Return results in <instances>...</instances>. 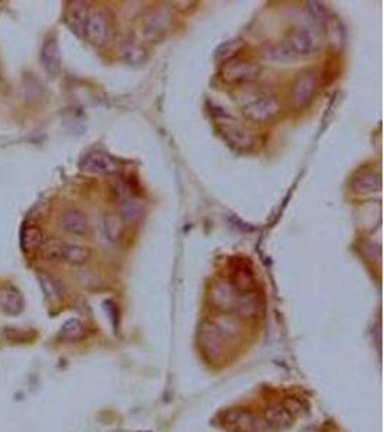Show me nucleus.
<instances>
[{
	"label": "nucleus",
	"instance_id": "6ab92c4d",
	"mask_svg": "<svg viewBox=\"0 0 384 432\" xmlns=\"http://www.w3.org/2000/svg\"><path fill=\"white\" fill-rule=\"evenodd\" d=\"M45 242V237L40 228L35 225H29L26 228H24L22 231V237H20V246L24 249L25 253H33L36 249H39L42 246V244Z\"/></svg>",
	"mask_w": 384,
	"mask_h": 432
},
{
	"label": "nucleus",
	"instance_id": "ddd939ff",
	"mask_svg": "<svg viewBox=\"0 0 384 432\" xmlns=\"http://www.w3.org/2000/svg\"><path fill=\"white\" fill-rule=\"evenodd\" d=\"M62 228L72 235L84 237L89 231L88 218L78 209H68L61 216Z\"/></svg>",
	"mask_w": 384,
	"mask_h": 432
},
{
	"label": "nucleus",
	"instance_id": "b1692460",
	"mask_svg": "<svg viewBox=\"0 0 384 432\" xmlns=\"http://www.w3.org/2000/svg\"><path fill=\"white\" fill-rule=\"evenodd\" d=\"M104 231L108 239L117 241L121 238L123 234V225L117 216L107 215L104 219Z\"/></svg>",
	"mask_w": 384,
	"mask_h": 432
},
{
	"label": "nucleus",
	"instance_id": "aec40b11",
	"mask_svg": "<svg viewBox=\"0 0 384 432\" xmlns=\"http://www.w3.org/2000/svg\"><path fill=\"white\" fill-rule=\"evenodd\" d=\"M380 186H381L380 174L374 173V172L361 173L353 181V189L357 193H361V195H367V193L377 192V191H380Z\"/></svg>",
	"mask_w": 384,
	"mask_h": 432
},
{
	"label": "nucleus",
	"instance_id": "a211bd4d",
	"mask_svg": "<svg viewBox=\"0 0 384 432\" xmlns=\"http://www.w3.org/2000/svg\"><path fill=\"white\" fill-rule=\"evenodd\" d=\"M235 308L245 318H255L261 310L259 297L254 291L246 292V294H239Z\"/></svg>",
	"mask_w": 384,
	"mask_h": 432
},
{
	"label": "nucleus",
	"instance_id": "cd10ccee",
	"mask_svg": "<svg viewBox=\"0 0 384 432\" xmlns=\"http://www.w3.org/2000/svg\"><path fill=\"white\" fill-rule=\"evenodd\" d=\"M123 52L130 64H141L146 59V51L137 45H127Z\"/></svg>",
	"mask_w": 384,
	"mask_h": 432
},
{
	"label": "nucleus",
	"instance_id": "423d86ee",
	"mask_svg": "<svg viewBox=\"0 0 384 432\" xmlns=\"http://www.w3.org/2000/svg\"><path fill=\"white\" fill-rule=\"evenodd\" d=\"M111 32L109 17L105 10L94 9L88 13L84 36L94 45H102L108 40Z\"/></svg>",
	"mask_w": 384,
	"mask_h": 432
},
{
	"label": "nucleus",
	"instance_id": "f8f14e48",
	"mask_svg": "<svg viewBox=\"0 0 384 432\" xmlns=\"http://www.w3.org/2000/svg\"><path fill=\"white\" fill-rule=\"evenodd\" d=\"M238 297H239V292H236V290L231 285V283H223V281L216 283L210 294L212 303L223 311L233 310Z\"/></svg>",
	"mask_w": 384,
	"mask_h": 432
},
{
	"label": "nucleus",
	"instance_id": "bb28decb",
	"mask_svg": "<svg viewBox=\"0 0 384 432\" xmlns=\"http://www.w3.org/2000/svg\"><path fill=\"white\" fill-rule=\"evenodd\" d=\"M39 281H40V285L45 291V294L48 295V297L51 299H58L59 297V285L56 284V281L47 276V274H39Z\"/></svg>",
	"mask_w": 384,
	"mask_h": 432
},
{
	"label": "nucleus",
	"instance_id": "393cba45",
	"mask_svg": "<svg viewBox=\"0 0 384 432\" xmlns=\"http://www.w3.org/2000/svg\"><path fill=\"white\" fill-rule=\"evenodd\" d=\"M308 12L312 16V19L320 25H328L331 22L328 9L320 2H308Z\"/></svg>",
	"mask_w": 384,
	"mask_h": 432
},
{
	"label": "nucleus",
	"instance_id": "39448f33",
	"mask_svg": "<svg viewBox=\"0 0 384 432\" xmlns=\"http://www.w3.org/2000/svg\"><path fill=\"white\" fill-rule=\"evenodd\" d=\"M173 15L167 8H155L148 10L141 20V32L148 40L162 39L171 27Z\"/></svg>",
	"mask_w": 384,
	"mask_h": 432
},
{
	"label": "nucleus",
	"instance_id": "20e7f679",
	"mask_svg": "<svg viewBox=\"0 0 384 432\" xmlns=\"http://www.w3.org/2000/svg\"><path fill=\"white\" fill-rule=\"evenodd\" d=\"M320 47V39L311 28L300 27L289 32L286 48L293 57H311Z\"/></svg>",
	"mask_w": 384,
	"mask_h": 432
},
{
	"label": "nucleus",
	"instance_id": "412c9836",
	"mask_svg": "<svg viewBox=\"0 0 384 432\" xmlns=\"http://www.w3.org/2000/svg\"><path fill=\"white\" fill-rule=\"evenodd\" d=\"M0 306L8 314H19L24 310V299L17 290L9 287L0 292Z\"/></svg>",
	"mask_w": 384,
	"mask_h": 432
},
{
	"label": "nucleus",
	"instance_id": "1a4fd4ad",
	"mask_svg": "<svg viewBox=\"0 0 384 432\" xmlns=\"http://www.w3.org/2000/svg\"><path fill=\"white\" fill-rule=\"evenodd\" d=\"M231 285L239 294L252 292L255 290L256 278H255V274H254L252 267L249 265V262L239 261V258L232 261Z\"/></svg>",
	"mask_w": 384,
	"mask_h": 432
},
{
	"label": "nucleus",
	"instance_id": "f257e3e1",
	"mask_svg": "<svg viewBox=\"0 0 384 432\" xmlns=\"http://www.w3.org/2000/svg\"><path fill=\"white\" fill-rule=\"evenodd\" d=\"M262 74V66L251 59L231 58L222 68V80L228 84L242 85L258 80Z\"/></svg>",
	"mask_w": 384,
	"mask_h": 432
},
{
	"label": "nucleus",
	"instance_id": "6e6552de",
	"mask_svg": "<svg viewBox=\"0 0 384 432\" xmlns=\"http://www.w3.org/2000/svg\"><path fill=\"white\" fill-rule=\"evenodd\" d=\"M224 424L236 432H269L270 429L263 419H258L251 412L242 409H233L226 414Z\"/></svg>",
	"mask_w": 384,
	"mask_h": 432
},
{
	"label": "nucleus",
	"instance_id": "2eb2a0df",
	"mask_svg": "<svg viewBox=\"0 0 384 432\" xmlns=\"http://www.w3.org/2000/svg\"><path fill=\"white\" fill-rule=\"evenodd\" d=\"M118 193V209H120V215L121 218H124L125 221H139L143 216V204L141 202L134 198L132 195L127 193L125 191H117Z\"/></svg>",
	"mask_w": 384,
	"mask_h": 432
},
{
	"label": "nucleus",
	"instance_id": "4be33fe9",
	"mask_svg": "<svg viewBox=\"0 0 384 432\" xmlns=\"http://www.w3.org/2000/svg\"><path fill=\"white\" fill-rule=\"evenodd\" d=\"M89 258H91V249H89L88 246L66 242L63 261L70 262L72 265H81V264H85Z\"/></svg>",
	"mask_w": 384,
	"mask_h": 432
},
{
	"label": "nucleus",
	"instance_id": "9b49d317",
	"mask_svg": "<svg viewBox=\"0 0 384 432\" xmlns=\"http://www.w3.org/2000/svg\"><path fill=\"white\" fill-rule=\"evenodd\" d=\"M222 134L236 149H249L254 144L252 134L232 120H224L222 123Z\"/></svg>",
	"mask_w": 384,
	"mask_h": 432
},
{
	"label": "nucleus",
	"instance_id": "7ed1b4c3",
	"mask_svg": "<svg viewBox=\"0 0 384 432\" xmlns=\"http://www.w3.org/2000/svg\"><path fill=\"white\" fill-rule=\"evenodd\" d=\"M281 111L279 101L274 96H259L243 107V114L254 123H268L275 119Z\"/></svg>",
	"mask_w": 384,
	"mask_h": 432
},
{
	"label": "nucleus",
	"instance_id": "dca6fc26",
	"mask_svg": "<svg viewBox=\"0 0 384 432\" xmlns=\"http://www.w3.org/2000/svg\"><path fill=\"white\" fill-rule=\"evenodd\" d=\"M88 6L85 2H71L66 12V24L77 35H84L88 19Z\"/></svg>",
	"mask_w": 384,
	"mask_h": 432
},
{
	"label": "nucleus",
	"instance_id": "f03ea898",
	"mask_svg": "<svg viewBox=\"0 0 384 432\" xmlns=\"http://www.w3.org/2000/svg\"><path fill=\"white\" fill-rule=\"evenodd\" d=\"M318 89V77L314 71L301 73L291 87V104L293 108L304 110L312 101Z\"/></svg>",
	"mask_w": 384,
	"mask_h": 432
},
{
	"label": "nucleus",
	"instance_id": "5701e85b",
	"mask_svg": "<svg viewBox=\"0 0 384 432\" xmlns=\"http://www.w3.org/2000/svg\"><path fill=\"white\" fill-rule=\"evenodd\" d=\"M66 242L61 239H48L42 244L39 248L40 255L43 260L47 261H58L63 260V253H65Z\"/></svg>",
	"mask_w": 384,
	"mask_h": 432
},
{
	"label": "nucleus",
	"instance_id": "4468645a",
	"mask_svg": "<svg viewBox=\"0 0 384 432\" xmlns=\"http://www.w3.org/2000/svg\"><path fill=\"white\" fill-rule=\"evenodd\" d=\"M40 59L51 75H56L61 70V50L56 38H48L45 40L42 52H40Z\"/></svg>",
	"mask_w": 384,
	"mask_h": 432
},
{
	"label": "nucleus",
	"instance_id": "c85d7f7f",
	"mask_svg": "<svg viewBox=\"0 0 384 432\" xmlns=\"http://www.w3.org/2000/svg\"><path fill=\"white\" fill-rule=\"evenodd\" d=\"M284 406L288 409V411H289L292 415H295V414L301 412V411H302V408H304L302 402H301L300 399H297V398H289V399H286V401L284 402Z\"/></svg>",
	"mask_w": 384,
	"mask_h": 432
},
{
	"label": "nucleus",
	"instance_id": "a878e982",
	"mask_svg": "<svg viewBox=\"0 0 384 432\" xmlns=\"http://www.w3.org/2000/svg\"><path fill=\"white\" fill-rule=\"evenodd\" d=\"M82 334H84V326L78 320L66 322L61 330V337L65 340H77L82 337Z\"/></svg>",
	"mask_w": 384,
	"mask_h": 432
},
{
	"label": "nucleus",
	"instance_id": "9d476101",
	"mask_svg": "<svg viewBox=\"0 0 384 432\" xmlns=\"http://www.w3.org/2000/svg\"><path fill=\"white\" fill-rule=\"evenodd\" d=\"M200 345L210 359H216L222 353L223 334L215 326V323H203L199 330Z\"/></svg>",
	"mask_w": 384,
	"mask_h": 432
},
{
	"label": "nucleus",
	"instance_id": "f3484780",
	"mask_svg": "<svg viewBox=\"0 0 384 432\" xmlns=\"http://www.w3.org/2000/svg\"><path fill=\"white\" fill-rule=\"evenodd\" d=\"M293 421V415L284 406V403H274L265 409V422L270 428L284 429Z\"/></svg>",
	"mask_w": 384,
	"mask_h": 432
},
{
	"label": "nucleus",
	"instance_id": "0eeeda50",
	"mask_svg": "<svg viewBox=\"0 0 384 432\" xmlns=\"http://www.w3.org/2000/svg\"><path fill=\"white\" fill-rule=\"evenodd\" d=\"M79 167L91 174H100V176H114L120 172V165L102 151H91L82 157L79 162Z\"/></svg>",
	"mask_w": 384,
	"mask_h": 432
}]
</instances>
